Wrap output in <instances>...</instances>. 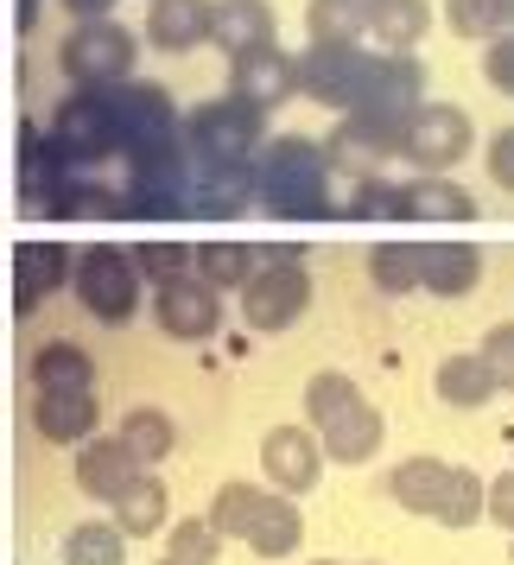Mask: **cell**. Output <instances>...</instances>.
<instances>
[{
    "label": "cell",
    "mask_w": 514,
    "mask_h": 565,
    "mask_svg": "<svg viewBox=\"0 0 514 565\" xmlns=\"http://www.w3.org/2000/svg\"><path fill=\"white\" fill-rule=\"evenodd\" d=\"M432 394L445 401V407L476 413V407H489L502 387H495V375H489V362L476 356V350H458V356H445L432 369Z\"/></svg>",
    "instance_id": "4316f807"
},
{
    "label": "cell",
    "mask_w": 514,
    "mask_h": 565,
    "mask_svg": "<svg viewBox=\"0 0 514 565\" xmlns=\"http://www.w3.org/2000/svg\"><path fill=\"white\" fill-rule=\"evenodd\" d=\"M39 7H45V0H20V32L39 26Z\"/></svg>",
    "instance_id": "ee69618b"
},
{
    "label": "cell",
    "mask_w": 514,
    "mask_h": 565,
    "mask_svg": "<svg viewBox=\"0 0 514 565\" xmlns=\"http://www.w3.org/2000/svg\"><path fill=\"white\" fill-rule=\"evenodd\" d=\"M32 387L39 394H96V362L83 343L57 337V343H39L32 350Z\"/></svg>",
    "instance_id": "d4e9b609"
},
{
    "label": "cell",
    "mask_w": 514,
    "mask_h": 565,
    "mask_svg": "<svg viewBox=\"0 0 514 565\" xmlns=\"http://www.w3.org/2000/svg\"><path fill=\"white\" fill-rule=\"evenodd\" d=\"M299 534H306V514H299V495H280V489H267V502L260 514L248 521V553L255 559H286V553H299Z\"/></svg>",
    "instance_id": "484cf974"
},
{
    "label": "cell",
    "mask_w": 514,
    "mask_h": 565,
    "mask_svg": "<svg viewBox=\"0 0 514 565\" xmlns=\"http://www.w3.org/2000/svg\"><path fill=\"white\" fill-rule=\"evenodd\" d=\"M57 286H71V248L64 242H20L13 248V318H32Z\"/></svg>",
    "instance_id": "2e32d148"
},
{
    "label": "cell",
    "mask_w": 514,
    "mask_h": 565,
    "mask_svg": "<svg viewBox=\"0 0 514 565\" xmlns=\"http://www.w3.org/2000/svg\"><path fill=\"white\" fill-rule=\"evenodd\" d=\"M299 89L324 108L407 128V115L426 103V64L407 52H382V45H311L299 57Z\"/></svg>",
    "instance_id": "6da1fadb"
},
{
    "label": "cell",
    "mask_w": 514,
    "mask_h": 565,
    "mask_svg": "<svg viewBox=\"0 0 514 565\" xmlns=\"http://www.w3.org/2000/svg\"><path fill=\"white\" fill-rule=\"evenodd\" d=\"M52 147L71 166H103V159L121 153V134H115V115H108V96L103 89H77L52 108Z\"/></svg>",
    "instance_id": "8fae6325"
},
{
    "label": "cell",
    "mask_w": 514,
    "mask_h": 565,
    "mask_svg": "<svg viewBox=\"0 0 514 565\" xmlns=\"http://www.w3.org/2000/svg\"><path fill=\"white\" fill-rule=\"evenodd\" d=\"M483 166H489V179L502 184L514 198V128H502V134H489V147H483Z\"/></svg>",
    "instance_id": "b9f144b4"
},
{
    "label": "cell",
    "mask_w": 514,
    "mask_h": 565,
    "mask_svg": "<svg viewBox=\"0 0 514 565\" xmlns=\"http://www.w3.org/2000/svg\"><path fill=\"white\" fill-rule=\"evenodd\" d=\"M311 565H350V559H311Z\"/></svg>",
    "instance_id": "f6af8a7d"
},
{
    "label": "cell",
    "mask_w": 514,
    "mask_h": 565,
    "mask_svg": "<svg viewBox=\"0 0 514 565\" xmlns=\"http://www.w3.org/2000/svg\"><path fill=\"white\" fill-rule=\"evenodd\" d=\"M387 495L407 514H426L438 527H476L483 521V477L445 458H407L387 470Z\"/></svg>",
    "instance_id": "3957f363"
},
{
    "label": "cell",
    "mask_w": 514,
    "mask_h": 565,
    "mask_svg": "<svg viewBox=\"0 0 514 565\" xmlns=\"http://www.w3.org/2000/svg\"><path fill=\"white\" fill-rule=\"evenodd\" d=\"M483 521H495L502 534H514V470H502L495 483H483Z\"/></svg>",
    "instance_id": "60d3db41"
},
{
    "label": "cell",
    "mask_w": 514,
    "mask_h": 565,
    "mask_svg": "<svg viewBox=\"0 0 514 565\" xmlns=\"http://www.w3.org/2000/svg\"><path fill=\"white\" fill-rule=\"evenodd\" d=\"M255 204L286 223L336 216V166L306 134H274L255 153Z\"/></svg>",
    "instance_id": "7a4b0ae2"
},
{
    "label": "cell",
    "mask_w": 514,
    "mask_h": 565,
    "mask_svg": "<svg viewBox=\"0 0 514 565\" xmlns=\"http://www.w3.org/2000/svg\"><path fill=\"white\" fill-rule=\"evenodd\" d=\"M20 204L26 216H77V166L32 121L20 128Z\"/></svg>",
    "instance_id": "9c48e42d"
},
{
    "label": "cell",
    "mask_w": 514,
    "mask_h": 565,
    "mask_svg": "<svg viewBox=\"0 0 514 565\" xmlns=\"http://www.w3.org/2000/svg\"><path fill=\"white\" fill-rule=\"evenodd\" d=\"M274 39H280V20H274L267 0H216L210 45H223L229 57H242V52H255V45H274Z\"/></svg>",
    "instance_id": "603a6c76"
},
{
    "label": "cell",
    "mask_w": 514,
    "mask_h": 565,
    "mask_svg": "<svg viewBox=\"0 0 514 565\" xmlns=\"http://www.w3.org/2000/svg\"><path fill=\"white\" fill-rule=\"evenodd\" d=\"M165 559H179V565H216V559H223V534L210 527L204 514H197V521H172V527H165Z\"/></svg>",
    "instance_id": "d590c367"
},
{
    "label": "cell",
    "mask_w": 514,
    "mask_h": 565,
    "mask_svg": "<svg viewBox=\"0 0 514 565\" xmlns=\"http://www.w3.org/2000/svg\"><path fill=\"white\" fill-rule=\"evenodd\" d=\"M108 115H115V134H121V153H147V147H172L179 140V103H172V89H159V83H108Z\"/></svg>",
    "instance_id": "ba28073f"
},
{
    "label": "cell",
    "mask_w": 514,
    "mask_h": 565,
    "mask_svg": "<svg viewBox=\"0 0 514 565\" xmlns=\"http://www.w3.org/2000/svg\"><path fill=\"white\" fill-rule=\"evenodd\" d=\"M108 509H115V527H121L128 540H153V534L172 527V495H165V483H159V470H140Z\"/></svg>",
    "instance_id": "cb8c5ba5"
},
{
    "label": "cell",
    "mask_w": 514,
    "mask_h": 565,
    "mask_svg": "<svg viewBox=\"0 0 514 565\" xmlns=\"http://www.w3.org/2000/svg\"><path fill=\"white\" fill-rule=\"evenodd\" d=\"M133 52H140V39L115 13H96V20H77V26L64 32L57 71L77 83V89H108V83L133 77Z\"/></svg>",
    "instance_id": "8992f818"
},
{
    "label": "cell",
    "mask_w": 514,
    "mask_h": 565,
    "mask_svg": "<svg viewBox=\"0 0 514 565\" xmlns=\"http://www.w3.org/2000/svg\"><path fill=\"white\" fill-rule=\"evenodd\" d=\"M476 128H470V108L458 103H419L400 128V159H413L419 172H451L458 159H470Z\"/></svg>",
    "instance_id": "30bf717a"
},
{
    "label": "cell",
    "mask_w": 514,
    "mask_h": 565,
    "mask_svg": "<svg viewBox=\"0 0 514 565\" xmlns=\"http://www.w3.org/2000/svg\"><path fill=\"white\" fill-rule=\"evenodd\" d=\"M508 559H514V534H508Z\"/></svg>",
    "instance_id": "bcb514c9"
},
{
    "label": "cell",
    "mask_w": 514,
    "mask_h": 565,
    "mask_svg": "<svg viewBox=\"0 0 514 565\" xmlns=\"http://www.w3.org/2000/svg\"><path fill=\"white\" fill-rule=\"evenodd\" d=\"M362 387L350 382V375H336V369H324V375H311L306 382V426H324L336 407H350Z\"/></svg>",
    "instance_id": "74e56055"
},
{
    "label": "cell",
    "mask_w": 514,
    "mask_h": 565,
    "mask_svg": "<svg viewBox=\"0 0 514 565\" xmlns=\"http://www.w3.org/2000/svg\"><path fill=\"white\" fill-rule=\"evenodd\" d=\"M64 565H128V534L115 521H77L64 534Z\"/></svg>",
    "instance_id": "1f68e13d"
},
{
    "label": "cell",
    "mask_w": 514,
    "mask_h": 565,
    "mask_svg": "<svg viewBox=\"0 0 514 565\" xmlns=\"http://www.w3.org/2000/svg\"><path fill=\"white\" fill-rule=\"evenodd\" d=\"M260 502H267V489H260V483H242V477H235V483H223L216 495H210L204 521H210V527H216L223 540H242V534H248V521L260 514Z\"/></svg>",
    "instance_id": "d6a6232c"
},
{
    "label": "cell",
    "mask_w": 514,
    "mask_h": 565,
    "mask_svg": "<svg viewBox=\"0 0 514 565\" xmlns=\"http://www.w3.org/2000/svg\"><path fill=\"white\" fill-rule=\"evenodd\" d=\"M260 477L267 489H280V495H311L318 477H324V445L311 426H274V433L260 438Z\"/></svg>",
    "instance_id": "4fadbf2b"
},
{
    "label": "cell",
    "mask_w": 514,
    "mask_h": 565,
    "mask_svg": "<svg viewBox=\"0 0 514 565\" xmlns=\"http://www.w3.org/2000/svg\"><path fill=\"white\" fill-rule=\"evenodd\" d=\"M210 13H216V0H153L147 7V45L165 57L197 52L210 39Z\"/></svg>",
    "instance_id": "44dd1931"
},
{
    "label": "cell",
    "mask_w": 514,
    "mask_h": 565,
    "mask_svg": "<svg viewBox=\"0 0 514 565\" xmlns=\"http://www.w3.org/2000/svg\"><path fill=\"white\" fill-rule=\"evenodd\" d=\"M318 433V445H324V463H368L375 451H382V438H387V426H382V413L368 407V401H350V407H336L324 426H311Z\"/></svg>",
    "instance_id": "e0dca14e"
},
{
    "label": "cell",
    "mask_w": 514,
    "mask_h": 565,
    "mask_svg": "<svg viewBox=\"0 0 514 565\" xmlns=\"http://www.w3.org/2000/svg\"><path fill=\"white\" fill-rule=\"evenodd\" d=\"M476 356L489 362L495 387H508V394H514V324H495V331L483 337V350H476Z\"/></svg>",
    "instance_id": "f35d334b"
},
{
    "label": "cell",
    "mask_w": 514,
    "mask_h": 565,
    "mask_svg": "<svg viewBox=\"0 0 514 565\" xmlns=\"http://www.w3.org/2000/svg\"><path fill=\"white\" fill-rule=\"evenodd\" d=\"M362 39L382 52H413L432 32V0H356Z\"/></svg>",
    "instance_id": "ac0fdd59"
},
{
    "label": "cell",
    "mask_w": 514,
    "mask_h": 565,
    "mask_svg": "<svg viewBox=\"0 0 514 565\" xmlns=\"http://www.w3.org/2000/svg\"><path fill=\"white\" fill-rule=\"evenodd\" d=\"M153 565H179V559H153Z\"/></svg>",
    "instance_id": "7dc6e473"
},
{
    "label": "cell",
    "mask_w": 514,
    "mask_h": 565,
    "mask_svg": "<svg viewBox=\"0 0 514 565\" xmlns=\"http://www.w3.org/2000/svg\"><path fill=\"white\" fill-rule=\"evenodd\" d=\"M483 77H489V89L514 96V32L489 39V52H483Z\"/></svg>",
    "instance_id": "ab89813d"
},
{
    "label": "cell",
    "mask_w": 514,
    "mask_h": 565,
    "mask_svg": "<svg viewBox=\"0 0 514 565\" xmlns=\"http://www.w3.org/2000/svg\"><path fill=\"white\" fill-rule=\"evenodd\" d=\"M255 204V159H191V216H242Z\"/></svg>",
    "instance_id": "9a60e30c"
},
{
    "label": "cell",
    "mask_w": 514,
    "mask_h": 565,
    "mask_svg": "<svg viewBox=\"0 0 514 565\" xmlns=\"http://www.w3.org/2000/svg\"><path fill=\"white\" fill-rule=\"evenodd\" d=\"M71 292H77V306L108 324V331H121L133 311H140V267H133L128 248H115V242H89L83 255H71Z\"/></svg>",
    "instance_id": "5b68a950"
},
{
    "label": "cell",
    "mask_w": 514,
    "mask_h": 565,
    "mask_svg": "<svg viewBox=\"0 0 514 565\" xmlns=\"http://www.w3.org/2000/svg\"><path fill=\"white\" fill-rule=\"evenodd\" d=\"M133 477H140V463H133V451H128L115 433H108V438L89 433V438L77 445V489L89 495V502H115V495H121Z\"/></svg>",
    "instance_id": "d6986e66"
},
{
    "label": "cell",
    "mask_w": 514,
    "mask_h": 565,
    "mask_svg": "<svg viewBox=\"0 0 514 565\" xmlns=\"http://www.w3.org/2000/svg\"><path fill=\"white\" fill-rule=\"evenodd\" d=\"M445 26L458 39H502L514 32V0H445Z\"/></svg>",
    "instance_id": "836d02e7"
},
{
    "label": "cell",
    "mask_w": 514,
    "mask_h": 565,
    "mask_svg": "<svg viewBox=\"0 0 514 565\" xmlns=\"http://www.w3.org/2000/svg\"><path fill=\"white\" fill-rule=\"evenodd\" d=\"M153 324L179 343H204L223 324V292L204 274H172V280L153 286Z\"/></svg>",
    "instance_id": "7c38bea8"
},
{
    "label": "cell",
    "mask_w": 514,
    "mask_h": 565,
    "mask_svg": "<svg viewBox=\"0 0 514 565\" xmlns=\"http://www.w3.org/2000/svg\"><path fill=\"white\" fill-rule=\"evenodd\" d=\"M179 134L191 159H255L260 140H267V115L235 103V96H216V103L191 108V121Z\"/></svg>",
    "instance_id": "52a82bcc"
},
{
    "label": "cell",
    "mask_w": 514,
    "mask_h": 565,
    "mask_svg": "<svg viewBox=\"0 0 514 565\" xmlns=\"http://www.w3.org/2000/svg\"><path fill=\"white\" fill-rule=\"evenodd\" d=\"M400 216L407 223H470L476 198L458 179H445V172H419V179L400 184Z\"/></svg>",
    "instance_id": "7402d4cb"
},
{
    "label": "cell",
    "mask_w": 514,
    "mask_h": 565,
    "mask_svg": "<svg viewBox=\"0 0 514 565\" xmlns=\"http://www.w3.org/2000/svg\"><path fill=\"white\" fill-rule=\"evenodd\" d=\"M32 426L52 445H83L103 426V413H96V394H39L32 401Z\"/></svg>",
    "instance_id": "83f0119b"
},
{
    "label": "cell",
    "mask_w": 514,
    "mask_h": 565,
    "mask_svg": "<svg viewBox=\"0 0 514 565\" xmlns=\"http://www.w3.org/2000/svg\"><path fill=\"white\" fill-rule=\"evenodd\" d=\"M476 280H483V248L476 242H419V292L463 299Z\"/></svg>",
    "instance_id": "ffe728a7"
},
{
    "label": "cell",
    "mask_w": 514,
    "mask_h": 565,
    "mask_svg": "<svg viewBox=\"0 0 514 565\" xmlns=\"http://www.w3.org/2000/svg\"><path fill=\"white\" fill-rule=\"evenodd\" d=\"M121 445L133 451V463L140 470H153V463H165V451L179 445V426H172V413L165 407H133L128 419H121Z\"/></svg>",
    "instance_id": "f546056e"
},
{
    "label": "cell",
    "mask_w": 514,
    "mask_h": 565,
    "mask_svg": "<svg viewBox=\"0 0 514 565\" xmlns=\"http://www.w3.org/2000/svg\"><path fill=\"white\" fill-rule=\"evenodd\" d=\"M362 260H368L375 292H394V299L419 292V242H375Z\"/></svg>",
    "instance_id": "4dcf8cb0"
},
{
    "label": "cell",
    "mask_w": 514,
    "mask_h": 565,
    "mask_svg": "<svg viewBox=\"0 0 514 565\" xmlns=\"http://www.w3.org/2000/svg\"><path fill=\"white\" fill-rule=\"evenodd\" d=\"M133 255V267H140V280H172V274H191V260H197V248H191V242H153V235H147V242H133L128 248Z\"/></svg>",
    "instance_id": "8d00e7d4"
},
{
    "label": "cell",
    "mask_w": 514,
    "mask_h": 565,
    "mask_svg": "<svg viewBox=\"0 0 514 565\" xmlns=\"http://www.w3.org/2000/svg\"><path fill=\"white\" fill-rule=\"evenodd\" d=\"M260 267V248L255 242H197V260H191V274H204L216 292H242L248 286V274Z\"/></svg>",
    "instance_id": "f1b7e54d"
},
{
    "label": "cell",
    "mask_w": 514,
    "mask_h": 565,
    "mask_svg": "<svg viewBox=\"0 0 514 565\" xmlns=\"http://www.w3.org/2000/svg\"><path fill=\"white\" fill-rule=\"evenodd\" d=\"M64 7H71L77 20H96V13H108V7H115V0H64Z\"/></svg>",
    "instance_id": "7bdbcfd3"
},
{
    "label": "cell",
    "mask_w": 514,
    "mask_h": 565,
    "mask_svg": "<svg viewBox=\"0 0 514 565\" xmlns=\"http://www.w3.org/2000/svg\"><path fill=\"white\" fill-rule=\"evenodd\" d=\"M229 96L248 108H280L286 96H299V57L280 52V39L274 45H255V52L229 57Z\"/></svg>",
    "instance_id": "5bb4252c"
},
{
    "label": "cell",
    "mask_w": 514,
    "mask_h": 565,
    "mask_svg": "<svg viewBox=\"0 0 514 565\" xmlns=\"http://www.w3.org/2000/svg\"><path fill=\"white\" fill-rule=\"evenodd\" d=\"M311 306V267L299 248H260V267L242 286V324L260 337L292 331Z\"/></svg>",
    "instance_id": "277c9868"
},
{
    "label": "cell",
    "mask_w": 514,
    "mask_h": 565,
    "mask_svg": "<svg viewBox=\"0 0 514 565\" xmlns=\"http://www.w3.org/2000/svg\"><path fill=\"white\" fill-rule=\"evenodd\" d=\"M306 32L311 45H368L356 0H306Z\"/></svg>",
    "instance_id": "e575fe53"
}]
</instances>
